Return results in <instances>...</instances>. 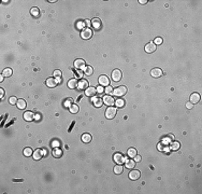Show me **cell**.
<instances>
[{
  "label": "cell",
  "instance_id": "obj_48",
  "mask_svg": "<svg viewBox=\"0 0 202 194\" xmlns=\"http://www.w3.org/2000/svg\"><path fill=\"white\" fill-rule=\"evenodd\" d=\"M3 79H4V76H3V74H1V76H0V82H2Z\"/></svg>",
  "mask_w": 202,
  "mask_h": 194
},
{
  "label": "cell",
  "instance_id": "obj_22",
  "mask_svg": "<svg viewBox=\"0 0 202 194\" xmlns=\"http://www.w3.org/2000/svg\"><path fill=\"white\" fill-rule=\"evenodd\" d=\"M91 25H93L94 28L100 29V28H101V20H99V19H94V20L91 21Z\"/></svg>",
  "mask_w": 202,
  "mask_h": 194
},
{
  "label": "cell",
  "instance_id": "obj_28",
  "mask_svg": "<svg viewBox=\"0 0 202 194\" xmlns=\"http://www.w3.org/2000/svg\"><path fill=\"white\" fill-rule=\"evenodd\" d=\"M127 155L129 156V157H134L137 155V150L134 148H130V149H128V151H127Z\"/></svg>",
  "mask_w": 202,
  "mask_h": 194
},
{
  "label": "cell",
  "instance_id": "obj_25",
  "mask_svg": "<svg viewBox=\"0 0 202 194\" xmlns=\"http://www.w3.org/2000/svg\"><path fill=\"white\" fill-rule=\"evenodd\" d=\"M123 170H124V167H123V165H122V164H116V166L114 167V173H115L116 175L122 174V173H123Z\"/></svg>",
  "mask_w": 202,
  "mask_h": 194
},
{
  "label": "cell",
  "instance_id": "obj_49",
  "mask_svg": "<svg viewBox=\"0 0 202 194\" xmlns=\"http://www.w3.org/2000/svg\"><path fill=\"white\" fill-rule=\"evenodd\" d=\"M168 137H169V138H171V139H174V136H173V135H172V134H170V135H168Z\"/></svg>",
  "mask_w": 202,
  "mask_h": 194
},
{
  "label": "cell",
  "instance_id": "obj_35",
  "mask_svg": "<svg viewBox=\"0 0 202 194\" xmlns=\"http://www.w3.org/2000/svg\"><path fill=\"white\" fill-rule=\"evenodd\" d=\"M84 26H85V21H80L76 23V27H78L79 29H84Z\"/></svg>",
  "mask_w": 202,
  "mask_h": 194
},
{
  "label": "cell",
  "instance_id": "obj_33",
  "mask_svg": "<svg viewBox=\"0 0 202 194\" xmlns=\"http://www.w3.org/2000/svg\"><path fill=\"white\" fill-rule=\"evenodd\" d=\"M115 103H116V106H117V107L122 108V107L125 106V100H124V99H122V98H118L117 100L115 101Z\"/></svg>",
  "mask_w": 202,
  "mask_h": 194
},
{
  "label": "cell",
  "instance_id": "obj_29",
  "mask_svg": "<svg viewBox=\"0 0 202 194\" xmlns=\"http://www.w3.org/2000/svg\"><path fill=\"white\" fill-rule=\"evenodd\" d=\"M23 153H24V155H25V156L29 157V156H31V155H32L33 151H32V149H31V148H25Z\"/></svg>",
  "mask_w": 202,
  "mask_h": 194
},
{
  "label": "cell",
  "instance_id": "obj_20",
  "mask_svg": "<svg viewBox=\"0 0 202 194\" xmlns=\"http://www.w3.org/2000/svg\"><path fill=\"white\" fill-rule=\"evenodd\" d=\"M57 84H58V82H57L56 78H48L46 80V85L48 87H55Z\"/></svg>",
  "mask_w": 202,
  "mask_h": 194
},
{
  "label": "cell",
  "instance_id": "obj_30",
  "mask_svg": "<svg viewBox=\"0 0 202 194\" xmlns=\"http://www.w3.org/2000/svg\"><path fill=\"white\" fill-rule=\"evenodd\" d=\"M12 69L11 68H6V69H3V71H2V74L4 76V78H7V77H11L12 76Z\"/></svg>",
  "mask_w": 202,
  "mask_h": 194
},
{
  "label": "cell",
  "instance_id": "obj_15",
  "mask_svg": "<svg viewBox=\"0 0 202 194\" xmlns=\"http://www.w3.org/2000/svg\"><path fill=\"white\" fill-rule=\"evenodd\" d=\"M103 102L105 103V105H107V106H113L114 103H115V100H114V98L113 97H111V95H106L104 98H103Z\"/></svg>",
  "mask_w": 202,
  "mask_h": 194
},
{
  "label": "cell",
  "instance_id": "obj_10",
  "mask_svg": "<svg viewBox=\"0 0 202 194\" xmlns=\"http://www.w3.org/2000/svg\"><path fill=\"white\" fill-rule=\"evenodd\" d=\"M99 83H100L101 86H109L110 80L106 76H100L99 77Z\"/></svg>",
  "mask_w": 202,
  "mask_h": 194
},
{
  "label": "cell",
  "instance_id": "obj_36",
  "mask_svg": "<svg viewBox=\"0 0 202 194\" xmlns=\"http://www.w3.org/2000/svg\"><path fill=\"white\" fill-rule=\"evenodd\" d=\"M17 100H19V99H17L15 96H11L10 98H9V102H10L11 105H15V103H17Z\"/></svg>",
  "mask_w": 202,
  "mask_h": 194
},
{
  "label": "cell",
  "instance_id": "obj_46",
  "mask_svg": "<svg viewBox=\"0 0 202 194\" xmlns=\"http://www.w3.org/2000/svg\"><path fill=\"white\" fill-rule=\"evenodd\" d=\"M56 80H57V82H58V83H61V77H57Z\"/></svg>",
  "mask_w": 202,
  "mask_h": 194
},
{
  "label": "cell",
  "instance_id": "obj_3",
  "mask_svg": "<svg viewBox=\"0 0 202 194\" xmlns=\"http://www.w3.org/2000/svg\"><path fill=\"white\" fill-rule=\"evenodd\" d=\"M116 112H117V109L115 107H109L105 111V118L106 119H114L116 115Z\"/></svg>",
  "mask_w": 202,
  "mask_h": 194
},
{
  "label": "cell",
  "instance_id": "obj_38",
  "mask_svg": "<svg viewBox=\"0 0 202 194\" xmlns=\"http://www.w3.org/2000/svg\"><path fill=\"white\" fill-rule=\"evenodd\" d=\"M154 43L156 44V46H159V44L162 43V39H161L160 37H157V38L154 40Z\"/></svg>",
  "mask_w": 202,
  "mask_h": 194
},
{
  "label": "cell",
  "instance_id": "obj_17",
  "mask_svg": "<svg viewBox=\"0 0 202 194\" xmlns=\"http://www.w3.org/2000/svg\"><path fill=\"white\" fill-rule=\"evenodd\" d=\"M125 166H126L128 169H132L134 166H136V161L132 160V159L125 160Z\"/></svg>",
  "mask_w": 202,
  "mask_h": 194
},
{
  "label": "cell",
  "instance_id": "obj_9",
  "mask_svg": "<svg viewBox=\"0 0 202 194\" xmlns=\"http://www.w3.org/2000/svg\"><path fill=\"white\" fill-rule=\"evenodd\" d=\"M74 67L76 69H83L86 67V64H85V61L84 59H75L74 62Z\"/></svg>",
  "mask_w": 202,
  "mask_h": 194
},
{
  "label": "cell",
  "instance_id": "obj_43",
  "mask_svg": "<svg viewBox=\"0 0 202 194\" xmlns=\"http://www.w3.org/2000/svg\"><path fill=\"white\" fill-rule=\"evenodd\" d=\"M134 161H136V162H140L141 161V156L137 154L136 156H134Z\"/></svg>",
  "mask_w": 202,
  "mask_h": 194
},
{
  "label": "cell",
  "instance_id": "obj_11",
  "mask_svg": "<svg viewBox=\"0 0 202 194\" xmlns=\"http://www.w3.org/2000/svg\"><path fill=\"white\" fill-rule=\"evenodd\" d=\"M78 86H79V80L76 79V78H73V79L69 80V82H68V87L69 88L74 89V88H76Z\"/></svg>",
  "mask_w": 202,
  "mask_h": 194
},
{
  "label": "cell",
  "instance_id": "obj_18",
  "mask_svg": "<svg viewBox=\"0 0 202 194\" xmlns=\"http://www.w3.org/2000/svg\"><path fill=\"white\" fill-rule=\"evenodd\" d=\"M97 94V89H96V87H87L86 88V91H85V95L86 96H90V97H93V96H95Z\"/></svg>",
  "mask_w": 202,
  "mask_h": 194
},
{
  "label": "cell",
  "instance_id": "obj_37",
  "mask_svg": "<svg viewBox=\"0 0 202 194\" xmlns=\"http://www.w3.org/2000/svg\"><path fill=\"white\" fill-rule=\"evenodd\" d=\"M104 92L106 93V95H111V94H113V88L111 85H109V86H106V88H104Z\"/></svg>",
  "mask_w": 202,
  "mask_h": 194
},
{
  "label": "cell",
  "instance_id": "obj_41",
  "mask_svg": "<svg viewBox=\"0 0 202 194\" xmlns=\"http://www.w3.org/2000/svg\"><path fill=\"white\" fill-rule=\"evenodd\" d=\"M186 108H187V109H192V108H194V105H192V103L189 101V102L186 103Z\"/></svg>",
  "mask_w": 202,
  "mask_h": 194
},
{
  "label": "cell",
  "instance_id": "obj_12",
  "mask_svg": "<svg viewBox=\"0 0 202 194\" xmlns=\"http://www.w3.org/2000/svg\"><path fill=\"white\" fill-rule=\"evenodd\" d=\"M91 101L94 103L95 107H101L103 103V99H101V97H97V96H93L91 97Z\"/></svg>",
  "mask_w": 202,
  "mask_h": 194
},
{
  "label": "cell",
  "instance_id": "obj_2",
  "mask_svg": "<svg viewBox=\"0 0 202 194\" xmlns=\"http://www.w3.org/2000/svg\"><path fill=\"white\" fill-rule=\"evenodd\" d=\"M127 94V87L126 86H118L115 89H113V95L117 96V97H122L124 95Z\"/></svg>",
  "mask_w": 202,
  "mask_h": 194
},
{
  "label": "cell",
  "instance_id": "obj_6",
  "mask_svg": "<svg viewBox=\"0 0 202 194\" xmlns=\"http://www.w3.org/2000/svg\"><path fill=\"white\" fill-rule=\"evenodd\" d=\"M113 160L116 164H123L126 159L124 157V155L122 154V153H115L114 156H113Z\"/></svg>",
  "mask_w": 202,
  "mask_h": 194
},
{
  "label": "cell",
  "instance_id": "obj_16",
  "mask_svg": "<svg viewBox=\"0 0 202 194\" xmlns=\"http://www.w3.org/2000/svg\"><path fill=\"white\" fill-rule=\"evenodd\" d=\"M23 116H24V120L27 122H30L34 119V114L32 113V111H26Z\"/></svg>",
  "mask_w": 202,
  "mask_h": 194
},
{
  "label": "cell",
  "instance_id": "obj_19",
  "mask_svg": "<svg viewBox=\"0 0 202 194\" xmlns=\"http://www.w3.org/2000/svg\"><path fill=\"white\" fill-rule=\"evenodd\" d=\"M52 154H53L54 157H56V159H59V157L62 156V150H61V149H59L58 147H57V148H54Z\"/></svg>",
  "mask_w": 202,
  "mask_h": 194
},
{
  "label": "cell",
  "instance_id": "obj_39",
  "mask_svg": "<svg viewBox=\"0 0 202 194\" xmlns=\"http://www.w3.org/2000/svg\"><path fill=\"white\" fill-rule=\"evenodd\" d=\"M96 89H97V93H98V94H101V93L104 92V88H103V86H101V85H99V86H97V87H96Z\"/></svg>",
  "mask_w": 202,
  "mask_h": 194
},
{
  "label": "cell",
  "instance_id": "obj_40",
  "mask_svg": "<svg viewBox=\"0 0 202 194\" xmlns=\"http://www.w3.org/2000/svg\"><path fill=\"white\" fill-rule=\"evenodd\" d=\"M54 76H55L56 77V78H57V77H61V71L60 70H55V71H54Z\"/></svg>",
  "mask_w": 202,
  "mask_h": 194
},
{
  "label": "cell",
  "instance_id": "obj_26",
  "mask_svg": "<svg viewBox=\"0 0 202 194\" xmlns=\"http://www.w3.org/2000/svg\"><path fill=\"white\" fill-rule=\"evenodd\" d=\"M30 14L32 15L33 17H39L40 16V11H39V9L38 8H31L30 9Z\"/></svg>",
  "mask_w": 202,
  "mask_h": 194
},
{
  "label": "cell",
  "instance_id": "obj_31",
  "mask_svg": "<svg viewBox=\"0 0 202 194\" xmlns=\"http://www.w3.org/2000/svg\"><path fill=\"white\" fill-rule=\"evenodd\" d=\"M69 110H70L71 113H78L79 110H80V108H79L78 105H74V103H73V105L69 108Z\"/></svg>",
  "mask_w": 202,
  "mask_h": 194
},
{
  "label": "cell",
  "instance_id": "obj_1",
  "mask_svg": "<svg viewBox=\"0 0 202 194\" xmlns=\"http://www.w3.org/2000/svg\"><path fill=\"white\" fill-rule=\"evenodd\" d=\"M45 154H46L45 150H43V149H35L32 153V157L35 161H39V160H41Z\"/></svg>",
  "mask_w": 202,
  "mask_h": 194
},
{
  "label": "cell",
  "instance_id": "obj_13",
  "mask_svg": "<svg viewBox=\"0 0 202 194\" xmlns=\"http://www.w3.org/2000/svg\"><path fill=\"white\" fill-rule=\"evenodd\" d=\"M200 94L198 93H192L191 96H190V102L192 105H196V103H198L200 101Z\"/></svg>",
  "mask_w": 202,
  "mask_h": 194
},
{
  "label": "cell",
  "instance_id": "obj_42",
  "mask_svg": "<svg viewBox=\"0 0 202 194\" xmlns=\"http://www.w3.org/2000/svg\"><path fill=\"white\" fill-rule=\"evenodd\" d=\"M3 96H4V89L1 87V88H0V98H3Z\"/></svg>",
  "mask_w": 202,
  "mask_h": 194
},
{
  "label": "cell",
  "instance_id": "obj_5",
  "mask_svg": "<svg viewBox=\"0 0 202 194\" xmlns=\"http://www.w3.org/2000/svg\"><path fill=\"white\" fill-rule=\"evenodd\" d=\"M112 80L113 81H120L122 80V77H123V73L122 71H120L119 69H115L112 71Z\"/></svg>",
  "mask_w": 202,
  "mask_h": 194
},
{
  "label": "cell",
  "instance_id": "obj_4",
  "mask_svg": "<svg viewBox=\"0 0 202 194\" xmlns=\"http://www.w3.org/2000/svg\"><path fill=\"white\" fill-rule=\"evenodd\" d=\"M93 37V30L90 28H84L81 33V38L84 40H88Z\"/></svg>",
  "mask_w": 202,
  "mask_h": 194
},
{
  "label": "cell",
  "instance_id": "obj_44",
  "mask_svg": "<svg viewBox=\"0 0 202 194\" xmlns=\"http://www.w3.org/2000/svg\"><path fill=\"white\" fill-rule=\"evenodd\" d=\"M85 25H87V26H90V25H91V22L89 21V20H85Z\"/></svg>",
  "mask_w": 202,
  "mask_h": 194
},
{
  "label": "cell",
  "instance_id": "obj_27",
  "mask_svg": "<svg viewBox=\"0 0 202 194\" xmlns=\"http://www.w3.org/2000/svg\"><path fill=\"white\" fill-rule=\"evenodd\" d=\"M93 72H94V69H93L91 66H86L84 68V73L86 74V76H91Z\"/></svg>",
  "mask_w": 202,
  "mask_h": 194
},
{
  "label": "cell",
  "instance_id": "obj_21",
  "mask_svg": "<svg viewBox=\"0 0 202 194\" xmlns=\"http://www.w3.org/2000/svg\"><path fill=\"white\" fill-rule=\"evenodd\" d=\"M87 87H88V81L87 80H85V79L79 80V86H78V88L84 89V88H87Z\"/></svg>",
  "mask_w": 202,
  "mask_h": 194
},
{
  "label": "cell",
  "instance_id": "obj_45",
  "mask_svg": "<svg viewBox=\"0 0 202 194\" xmlns=\"http://www.w3.org/2000/svg\"><path fill=\"white\" fill-rule=\"evenodd\" d=\"M162 148H163V146L161 145V143H158V150H159V151H162V150H163Z\"/></svg>",
  "mask_w": 202,
  "mask_h": 194
},
{
  "label": "cell",
  "instance_id": "obj_23",
  "mask_svg": "<svg viewBox=\"0 0 202 194\" xmlns=\"http://www.w3.org/2000/svg\"><path fill=\"white\" fill-rule=\"evenodd\" d=\"M90 140H91V135L90 134H83L82 135V141L83 142H85V143H88V142H90Z\"/></svg>",
  "mask_w": 202,
  "mask_h": 194
},
{
  "label": "cell",
  "instance_id": "obj_14",
  "mask_svg": "<svg viewBox=\"0 0 202 194\" xmlns=\"http://www.w3.org/2000/svg\"><path fill=\"white\" fill-rule=\"evenodd\" d=\"M162 70H161L160 68H154V69H152V71H151V76L152 77H154V78H159V77H161L162 76Z\"/></svg>",
  "mask_w": 202,
  "mask_h": 194
},
{
  "label": "cell",
  "instance_id": "obj_47",
  "mask_svg": "<svg viewBox=\"0 0 202 194\" xmlns=\"http://www.w3.org/2000/svg\"><path fill=\"white\" fill-rule=\"evenodd\" d=\"M139 2H140L141 4H145L147 1H146V0H139Z\"/></svg>",
  "mask_w": 202,
  "mask_h": 194
},
{
  "label": "cell",
  "instance_id": "obj_24",
  "mask_svg": "<svg viewBox=\"0 0 202 194\" xmlns=\"http://www.w3.org/2000/svg\"><path fill=\"white\" fill-rule=\"evenodd\" d=\"M16 106H17L19 109L23 110V109H25V108H26V101L24 100V99H19V100H17Z\"/></svg>",
  "mask_w": 202,
  "mask_h": 194
},
{
  "label": "cell",
  "instance_id": "obj_34",
  "mask_svg": "<svg viewBox=\"0 0 202 194\" xmlns=\"http://www.w3.org/2000/svg\"><path fill=\"white\" fill-rule=\"evenodd\" d=\"M179 147H181V145H179V142H177V141H173L172 145H171V149H172V150H174V151L178 150Z\"/></svg>",
  "mask_w": 202,
  "mask_h": 194
},
{
  "label": "cell",
  "instance_id": "obj_7",
  "mask_svg": "<svg viewBox=\"0 0 202 194\" xmlns=\"http://www.w3.org/2000/svg\"><path fill=\"white\" fill-rule=\"evenodd\" d=\"M140 177H141V173L139 170H137V169H133V170H131L129 173V178L131 180H138Z\"/></svg>",
  "mask_w": 202,
  "mask_h": 194
},
{
  "label": "cell",
  "instance_id": "obj_32",
  "mask_svg": "<svg viewBox=\"0 0 202 194\" xmlns=\"http://www.w3.org/2000/svg\"><path fill=\"white\" fill-rule=\"evenodd\" d=\"M72 105H73V100H72L71 98H67L66 100H65V102H64V106H65L66 108H70Z\"/></svg>",
  "mask_w": 202,
  "mask_h": 194
},
{
  "label": "cell",
  "instance_id": "obj_8",
  "mask_svg": "<svg viewBox=\"0 0 202 194\" xmlns=\"http://www.w3.org/2000/svg\"><path fill=\"white\" fill-rule=\"evenodd\" d=\"M156 49H157L156 44L154 42H150V43H147L145 46V52L146 53H153V52L156 51Z\"/></svg>",
  "mask_w": 202,
  "mask_h": 194
}]
</instances>
